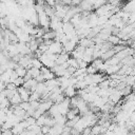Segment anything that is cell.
I'll return each mask as SVG.
<instances>
[{
  "label": "cell",
  "mask_w": 135,
  "mask_h": 135,
  "mask_svg": "<svg viewBox=\"0 0 135 135\" xmlns=\"http://www.w3.org/2000/svg\"><path fill=\"white\" fill-rule=\"evenodd\" d=\"M63 52V45L59 42V41H55L49 46V51L46 53L49 54H53V55H59Z\"/></svg>",
  "instance_id": "cell-1"
},
{
  "label": "cell",
  "mask_w": 135,
  "mask_h": 135,
  "mask_svg": "<svg viewBox=\"0 0 135 135\" xmlns=\"http://www.w3.org/2000/svg\"><path fill=\"white\" fill-rule=\"evenodd\" d=\"M76 90H77V89H76L74 85H71V86L66 88V89L63 91V92H64V96L68 97V98H70V99L73 98V97H75L76 94H77V93H76Z\"/></svg>",
  "instance_id": "cell-2"
},
{
  "label": "cell",
  "mask_w": 135,
  "mask_h": 135,
  "mask_svg": "<svg viewBox=\"0 0 135 135\" xmlns=\"http://www.w3.org/2000/svg\"><path fill=\"white\" fill-rule=\"evenodd\" d=\"M9 102H11L13 105H19V104L22 102V99H21V97H20V95H19L18 92L9 99Z\"/></svg>",
  "instance_id": "cell-3"
},
{
  "label": "cell",
  "mask_w": 135,
  "mask_h": 135,
  "mask_svg": "<svg viewBox=\"0 0 135 135\" xmlns=\"http://www.w3.org/2000/svg\"><path fill=\"white\" fill-rule=\"evenodd\" d=\"M15 72L17 73V75H18V77H21V78H24L25 77V75H26V73H27V70L25 69V68H22V66H20V65H18L16 69H15Z\"/></svg>",
  "instance_id": "cell-4"
},
{
  "label": "cell",
  "mask_w": 135,
  "mask_h": 135,
  "mask_svg": "<svg viewBox=\"0 0 135 135\" xmlns=\"http://www.w3.org/2000/svg\"><path fill=\"white\" fill-rule=\"evenodd\" d=\"M108 41H110V42L113 43V44H119V43H120V38H119L117 35H111V36L108 38Z\"/></svg>",
  "instance_id": "cell-5"
},
{
  "label": "cell",
  "mask_w": 135,
  "mask_h": 135,
  "mask_svg": "<svg viewBox=\"0 0 135 135\" xmlns=\"http://www.w3.org/2000/svg\"><path fill=\"white\" fill-rule=\"evenodd\" d=\"M36 118H34V117H32V116H30V117H27L26 119H25V121L27 122V124L31 127V126H34V124H36Z\"/></svg>",
  "instance_id": "cell-6"
}]
</instances>
